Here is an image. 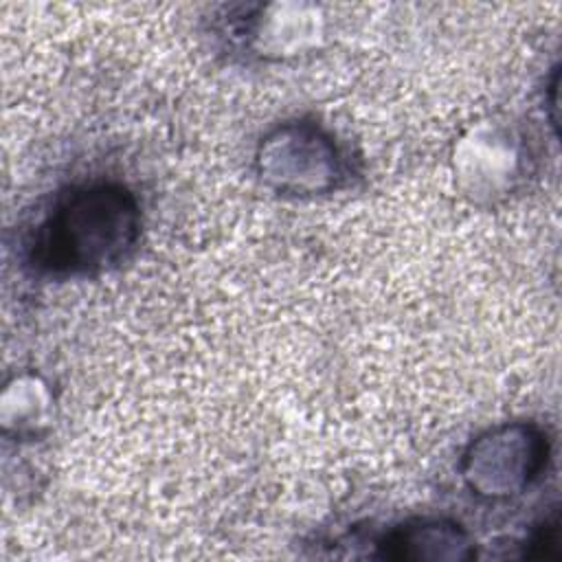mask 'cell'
<instances>
[{
	"mask_svg": "<svg viewBox=\"0 0 562 562\" xmlns=\"http://www.w3.org/2000/svg\"><path fill=\"white\" fill-rule=\"evenodd\" d=\"M140 235L138 195L121 180L88 178L53 193L22 237L20 259L46 281L97 279L127 263Z\"/></svg>",
	"mask_w": 562,
	"mask_h": 562,
	"instance_id": "cell-1",
	"label": "cell"
},
{
	"mask_svg": "<svg viewBox=\"0 0 562 562\" xmlns=\"http://www.w3.org/2000/svg\"><path fill=\"white\" fill-rule=\"evenodd\" d=\"M53 411L55 395L40 373L20 371L4 382L0 395V426L4 437H42L50 428Z\"/></svg>",
	"mask_w": 562,
	"mask_h": 562,
	"instance_id": "cell-7",
	"label": "cell"
},
{
	"mask_svg": "<svg viewBox=\"0 0 562 562\" xmlns=\"http://www.w3.org/2000/svg\"><path fill=\"white\" fill-rule=\"evenodd\" d=\"M215 31L228 50L248 61H288L316 53L327 40V15L307 2L231 4Z\"/></svg>",
	"mask_w": 562,
	"mask_h": 562,
	"instance_id": "cell-5",
	"label": "cell"
},
{
	"mask_svg": "<svg viewBox=\"0 0 562 562\" xmlns=\"http://www.w3.org/2000/svg\"><path fill=\"white\" fill-rule=\"evenodd\" d=\"M454 184L476 206H496L518 193L536 169L527 134L507 121H479L452 145Z\"/></svg>",
	"mask_w": 562,
	"mask_h": 562,
	"instance_id": "cell-4",
	"label": "cell"
},
{
	"mask_svg": "<svg viewBox=\"0 0 562 562\" xmlns=\"http://www.w3.org/2000/svg\"><path fill=\"white\" fill-rule=\"evenodd\" d=\"M553 459L547 428L531 419H507L476 432L461 450L463 487L483 503H505L542 481Z\"/></svg>",
	"mask_w": 562,
	"mask_h": 562,
	"instance_id": "cell-3",
	"label": "cell"
},
{
	"mask_svg": "<svg viewBox=\"0 0 562 562\" xmlns=\"http://www.w3.org/2000/svg\"><path fill=\"white\" fill-rule=\"evenodd\" d=\"M259 184L290 200H314L347 189L358 178L349 147L312 116L270 125L252 151Z\"/></svg>",
	"mask_w": 562,
	"mask_h": 562,
	"instance_id": "cell-2",
	"label": "cell"
},
{
	"mask_svg": "<svg viewBox=\"0 0 562 562\" xmlns=\"http://www.w3.org/2000/svg\"><path fill=\"white\" fill-rule=\"evenodd\" d=\"M371 558L397 562H468L479 544L468 527L448 516H411L371 538Z\"/></svg>",
	"mask_w": 562,
	"mask_h": 562,
	"instance_id": "cell-6",
	"label": "cell"
}]
</instances>
